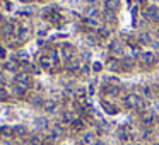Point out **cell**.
I'll list each match as a JSON object with an SVG mask.
<instances>
[{
	"mask_svg": "<svg viewBox=\"0 0 159 145\" xmlns=\"http://www.w3.org/2000/svg\"><path fill=\"white\" fill-rule=\"evenodd\" d=\"M156 60H157V56H156L152 51H144V53H140V55H139V62H140V65H144V67L154 65Z\"/></svg>",
	"mask_w": 159,
	"mask_h": 145,
	"instance_id": "6da1fadb",
	"label": "cell"
},
{
	"mask_svg": "<svg viewBox=\"0 0 159 145\" xmlns=\"http://www.w3.org/2000/svg\"><path fill=\"white\" fill-rule=\"evenodd\" d=\"M144 15L149 19V21H152V22H159V7L157 5H151V7H147V11L144 12Z\"/></svg>",
	"mask_w": 159,
	"mask_h": 145,
	"instance_id": "7a4b0ae2",
	"label": "cell"
},
{
	"mask_svg": "<svg viewBox=\"0 0 159 145\" xmlns=\"http://www.w3.org/2000/svg\"><path fill=\"white\" fill-rule=\"evenodd\" d=\"M139 103H140V97L137 94H128V96H125V106L128 109H137Z\"/></svg>",
	"mask_w": 159,
	"mask_h": 145,
	"instance_id": "3957f363",
	"label": "cell"
},
{
	"mask_svg": "<svg viewBox=\"0 0 159 145\" xmlns=\"http://www.w3.org/2000/svg\"><path fill=\"white\" fill-rule=\"evenodd\" d=\"M60 53H62V58H65L67 62L75 56V50H74L72 45H63L62 48H60Z\"/></svg>",
	"mask_w": 159,
	"mask_h": 145,
	"instance_id": "277c9868",
	"label": "cell"
},
{
	"mask_svg": "<svg viewBox=\"0 0 159 145\" xmlns=\"http://www.w3.org/2000/svg\"><path fill=\"white\" fill-rule=\"evenodd\" d=\"M110 53H113V55H121V53H123V43H121L120 39H113V41L110 43Z\"/></svg>",
	"mask_w": 159,
	"mask_h": 145,
	"instance_id": "5b68a950",
	"label": "cell"
},
{
	"mask_svg": "<svg viewBox=\"0 0 159 145\" xmlns=\"http://www.w3.org/2000/svg\"><path fill=\"white\" fill-rule=\"evenodd\" d=\"M29 80H31V77H29V73H26V72H19L17 75H16V84H19V86H24V87H28L29 86Z\"/></svg>",
	"mask_w": 159,
	"mask_h": 145,
	"instance_id": "8992f818",
	"label": "cell"
},
{
	"mask_svg": "<svg viewBox=\"0 0 159 145\" xmlns=\"http://www.w3.org/2000/svg\"><path fill=\"white\" fill-rule=\"evenodd\" d=\"M116 135H118V138H120V140H123V142H127L128 138L132 137V133H130V128L127 126V125H125V126H120L116 130Z\"/></svg>",
	"mask_w": 159,
	"mask_h": 145,
	"instance_id": "52a82bcc",
	"label": "cell"
},
{
	"mask_svg": "<svg viewBox=\"0 0 159 145\" xmlns=\"http://www.w3.org/2000/svg\"><path fill=\"white\" fill-rule=\"evenodd\" d=\"M142 120H144L145 125H152L154 120H156V113L152 109H147L145 113H142Z\"/></svg>",
	"mask_w": 159,
	"mask_h": 145,
	"instance_id": "ba28073f",
	"label": "cell"
},
{
	"mask_svg": "<svg viewBox=\"0 0 159 145\" xmlns=\"http://www.w3.org/2000/svg\"><path fill=\"white\" fill-rule=\"evenodd\" d=\"M39 65L43 67V68H52L53 67V60L50 55H41L39 56Z\"/></svg>",
	"mask_w": 159,
	"mask_h": 145,
	"instance_id": "9c48e42d",
	"label": "cell"
},
{
	"mask_svg": "<svg viewBox=\"0 0 159 145\" xmlns=\"http://www.w3.org/2000/svg\"><path fill=\"white\" fill-rule=\"evenodd\" d=\"M82 143H86V145L96 143V135H94V131H86L82 135Z\"/></svg>",
	"mask_w": 159,
	"mask_h": 145,
	"instance_id": "30bf717a",
	"label": "cell"
},
{
	"mask_svg": "<svg viewBox=\"0 0 159 145\" xmlns=\"http://www.w3.org/2000/svg\"><path fill=\"white\" fill-rule=\"evenodd\" d=\"M118 7H120V2L118 0H104V9L110 12H115L118 11Z\"/></svg>",
	"mask_w": 159,
	"mask_h": 145,
	"instance_id": "8fae6325",
	"label": "cell"
},
{
	"mask_svg": "<svg viewBox=\"0 0 159 145\" xmlns=\"http://www.w3.org/2000/svg\"><path fill=\"white\" fill-rule=\"evenodd\" d=\"M67 68H69L70 72H77V70L80 68V62H79V58H77V56H74L72 60H69V62H67Z\"/></svg>",
	"mask_w": 159,
	"mask_h": 145,
	"instance_id": "7c38bea8",
	"label": "cell"
},
{
	"mask_svg": "<svg viewBox=\"0 0 159 145\" xmlns=\"http://www.w3.org/2000/svg\"><path fill=\"white\" fill-rule=\"evenodd\" d=\"M120 65H121V68H123V70H132V68H134V65H135V62L130 58V56H125V58L120 62Z\"/></svg>",
	"mask_w": 159,
	"mask_h": 145,
	"instance_id": "4fadbf2b",
	"label": "cell"
},
{
	"mask_svg": "<svg viewBox=\"0 0 159 145\" xmlns=\"http://www.w3.org/2000/svg\"><path fill=\"white\" fill-rule=\"evenodd\" d=\"M45 108L46 111H50V113H55L57 111V108H58V103H57V101H53V99H50V101H46L45 103Z\"/></svg>",
	"mask_w": 159,
	"mask_h": 145,
	"instance_id": "5bb4252c",
	"label": "cell"
},
{
	"mask_svg": "<svg viewBox=\"0 0 159 145\" xmlns=\"http://www.w3.org/2000/svg\"><path fill=\"white\" fill-rule=\"evenodd\" d=\"M26 90H28V87H24V86H19V84H16V87H14V96H17V97H22V96H26Z\"/></svg>",
	"mask_w": 159,
	"mask_h": 145,
	"instance_id": "9a60e30c",
	"label": "cell"
},
{
	"mask_svg": "<svg viewBox=\"0 0 159 145\" xmlns=\"http://www.w3.org/2000/svg\"><path fill=\"white\" fill-rule=\"evenodd\" d=\"M103 108H104V111H106V113H110V114H116V113H118L116 106H113V104H110L108 101H103Z\"/></svg>",
	"mask_w": 159,
	"mask_h": 145,
	"instance_id": "2e32d148",
	"label": "cell"
},
{
	"mask_svg": "<svg viewBox=\"0 0 159 145\" xmlns=\"http://www.w3.org/2000/svg\"><path fill=\"white\" fill-rule=\"evenodd\" d=\"M17 36H19V39H26L29 36V29L26 28V26H21V28L17 29Z\"/></svg>",
	"mask_w": 159,
	"mask_h": 145,
	"instance_id": "e0dca14e",
	"label": "cell"
},
{
	"mask_svg": "<svg viewBox=\"0 0 159 145\" xmlns=\"http://www.w3.org/2000/svg\"><path fill=\"white\" fill-rule=\"evenodd\" d=\"M139 39H140V43H144V45H151L152 43V36L149 34V33H142V34L139 36Z\"/></svg>",
	"mask_w": 159,
	"mask_h": 145,
	"instance_id": "ac0fdd59",
	"label": "cell"
},
{
	"mask_svg": "<svg viewBox=\"0 0 159 145\" xmlns=\"http://www.w3.org/2000/svg\"><path fill=\"white\" fill-rule=\"evenodd\" d=\"M63 118H65V121H70V123H74L75 120H79V118H77V114L74 113L72 109H69V111H67V113H65V116H63Z\"/></svg>",
	"mask_w": 159,
	"mask_h": 145,
	"instance_id": "d6986e66",
	"label": "cell"
},
{
	"mask_svg": "<svg viewBox=\"0 0 159 145\" xmlns=\"http://www.w3.org/2000/svg\"><path fill=\"white\" fill-rule=\"evenodd\" d=\"M5 68H7V70H11V72H16V70L19 68V63L16 62V60H11V62H7V63H5Z\"/></svg>",
	"mask_w": 159,
	"mask_h": 145,
	"instance_id": "ffe728a7",
	"label": "cell"
},
{
	"mask_svg": "<svg viewBox=\"0 0 159 145\" xmlns=\"http://www.w3.org/2000/svg\"><path fill=\"white\" fill-rule=\"evenodd\" d=\"M34 123H36V126H38V128H41V130H43V128H46V126H48V120H46V118H36V121H34Z\"/></svg>",
	"mask_w": 159,
	"mask_h": 145,
	"instance_id": "44dd1931",
	"label": "cell"
},
{
	"mask_svg": "<svg viewBox=\"0 0 159 145\" xmlns=\"http://www.w3.org/2000/svg\"><path fill=\"white\" fill-rule=\"evenodd\" d=\"M142 92H144L145 97H152V87L149 84H145V86H142Z\"/></svg>",
	"mask_w": 159,
	"mask_h": 145,
	"instance_id": "7402d4cb",
	"label": "cell"
},
{
	"mask_svg": "<svg viewBox=\"0 0 159 145\" xmlns=\"http://www.w3.org/2000/svg\"><path fill=\"white\" fill-rule=\"evenodd\" d=\"M98 36H99V38H108V36H110V29L108 28H99L98 29Z\"/></svg>",
	"mask_w": 159,
	"mask_h": 145,
	"instance_id": "603a6c76",
	"label": "cell"
},
{
	"mask_svg": "<svg viewBox=\"0 0 159 145\" xmlns=\"http://www.w3.org/2000/svg\"><path fill=\"white\" fill-rule=\"evenodd\" d=\"M108 67H110V70H118V67H121V65L116 60H108Z\"/></svg>",
	"mask_w": 159,
	"mask_h": 145,
	"instance_id": "cb8c5ba5",
	"label": "cell"
},
{
	"mask_svg": "<svg viewBox=\"0 0 159 145\" xmlns=\"http://www.w3.org/2000/svg\"><path fill=\"white\" fill-rule=\"evenodd\" d=\"M9 97V90L5 87H0V101H5Z\"/></svg>",
	"mask_w": 159,
	"mask_h": 145,
	"instance_id": "d4e9b609",
	"label": "cell"
},
{
	"mask_svg": "<svg viewBox=\"0 0 159 145\" xmlns=\"http://www.w3.org/2000/svg\"><path fill=\"white\" fill-rule=\"evenodd\" d=\"M12 33H14V28H12V24L4 26V34H12Z\"/></svg>",
	"mask_w": 159,
	"mask_h": 145,
	"instance_id": "484cf974",
	"label": "cell"
},
{
	"mask_svg": "<svg viewBox=\"0 0 159 145\" xmlns=\"http://www.w3.org/2000/svg\"><path fill=\"white\" fill-rule=\"evenodd\" d=\"M104 17H106V21H115V15H113V12H110V11H106V14H104Z\"/></svg>",
	"mask_w": 159,
	"mask_h": 145,
	"instance_id": "4316f807",
	"label": "cell"
},
{
	"mask_svg": "<svg viewBox=\"0 0 159 145\" xmlns=\"http://www.w3.org/2000/svg\"><path fill=\"white\" fill-rule=\"evenodd\" d=\"M16 133L17 135H26V128L24 126H17L16 128Z\"/></svg>",
	"mask_w": 159,
	"mask_h": 145,
	"instance_id": "83f0119b",
	"label": "cell"
},
{
	"mask_svg": "<svg viewBox=\"0 0 159 145\" xmlns=\"http://www.w3.org/2000/svg\"><path fill=\"white\" fill-rule=\"evenodd\" d=\"M93 67H94V72H99V70L103 68V65H101V63H94Z\"/></svg>",
	"mask_w": 159,
	"mask_h": 145,
	"instance_id": "f1b7e54d",
	"label": "cell"
},
{
	"mask_svg": "<svg viewBox=\"0 0 159 145\" xmlns=\"http://www.w3.org/2000/svg\"><path fill=\"white\" fill-rule=\"evenodd\" d=\"M4 80H5V79H4V73H0V86L4 84Z\"/></svg>",
	"mask_w": 159,
	"mask_h": 145,
	"instance_id": "f546056e",
	"label": "cell"
},
{
	"mask_svg": "<svg viewBox=\"0 0 159 145\" xmlns=\"http://www.w3.org/2000/svg\"><path fill=\"white\" fill-rule=\"evenodd\" d=\"M87 2H89V4H93V2H96V0H87Z\"/></svg>",
	"mask_w": 159,
	"mask_h": 145,
	"instance_id": "4dcf8cb0",
	"label": "cell"
},
{
	"mask_svg": "<svg viewBox=\"0 0 159 145\" xmlns=\"http://www.w3.org/2000/svg\"><path fill=\"white\" fill-rule=\"evenodd\" d=\"M41 145H52V143H48V142H45V143H41Z\"/></svg>",
	"mask_w": 159,
	"mask_h": 145,
	"instance_id": "1f68e13d",
	"label": "cell"
},
{
	"mask_svg": "<svg viewBox=\"0 0 159 145\" xmlns=\"http://www.w3.org/2000/svg\"><path fill=\"white\" fill-rule=\"evenodd\" d=\"M36 2H45V0H36Z\"/></svg>",
	"mask_w": 159,
	"mask_h": 145,
	"instance_id": "d6a6232c",
	"label": "cell"
}]
</instances>
